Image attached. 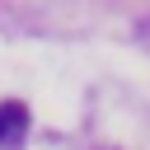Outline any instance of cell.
<instances>
[{"mask_svg":"<svg viewBox=\"0 0 150 150\" xmlns=\"http://www.w3.org/2000/svg\"><path fill=\"white\" fill-rule=\"evenodd\" d=\"M23 127H28V108L23 103H0V145L14 141Z\"/></svg>","mask_w":150,"mask_h":150,"instance_id":"1","label":"cell"}]
</instances>
